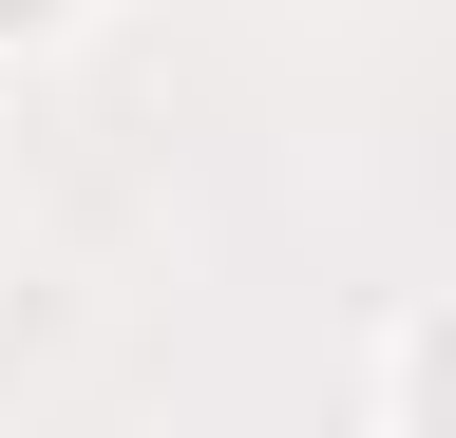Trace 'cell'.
<instances>
[{
  "label": "cell",
  "mask_w": 456,
  "mask_h": 438,
  "mask_svg": "<svg viewBox=\"0 0 456 438\" xmlns=\"http://www.w3.org/2000/svg\"><path fill=\"white\" fill-rule=\"evenodd\" d=\"M57 20H77V0H0V38H57Z\"/></svg>",
  "instance_id": "obj_1"
},
{
  "label": "cell",
  "mask_w": 456,
  "mask_h": 438,
  "mask_svg": "<svg viewBox=\"0 0 456 438\" xmlns=\"http://www.w3.org/2000/svg\"><path fill=\"white\" fill-rule=\"evenodd\" d=\"M399 381H419V401H456V343H419V362H399Z\"/></svg>",
  "instance_id": "obj_2"
}]
</instances>
